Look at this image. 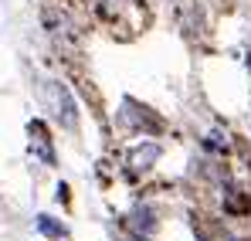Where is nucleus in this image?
I'll list each match as a JSON object with an SVG mask.
<instances>
[{
    "label": "nucleus",
    "instance_id": "f257e3e1",
    "mask_svg": "<svg viewBox=\"0 0 251 241\" xmlns=\"http://www.w3.org/2000/svg\"><path fill=\"white\" fill-rule=\"evenodd\" d=\"M38 95H41L44 109L61 122V129H68V133L78 129V106H75V99H72V92H68L65 81L41 79V81H38Z\"/></svg>",
    "mask_w": 251,
    "mask_h": 241
},
{
    "label": "nucleus",
    "instance_id": "f03ea898",
    "mask_svg": "<svg viewBox=\"0 0 251 241\" xmlns=\"http://www.w3.org/2000/svg\"><path fill=\"white\" fill-rule=\"evenodd\" d=\"M119 119H123V126L136 129V133H160V129H163V119H156L150 109H143V106L132 102V99H126V102H123Z\"/></svg>",
    "mask_w": 251,
    "mask_h": 241
},
{
    "label": "nucleus",
    "instance_id": "7ed1b4c3",
    "mask_svg": "<svg viewBox=\"0 0 251 241\" xmlns=\"http://www.w3.org/2000/svg\"><path fill=\"white\" fill-rule=\"evenodd\" d=\"M160 143H139V146H132L129 150V166L136 170V173H143V170H150L153 163L160 160Z\"/></svg>",
    "mask_w": 251,
    "mask_h": 241
},
{
    "label": "nucleus",
    "instance_id": "20e7f679",
    "mask_svg": "<svg viewBox=\"0 0 251 241\" xmlns=\"http://www.w3.org/2000/svg\"><path fill=\"white\" fill-rule=\"evenodd\" d=\"M27 133H31V150H34L48 166H54V150H51V139H48L44 126H41V122H31V126H27Z\"/></svg>",
    "mask_w": 251,
    "mask_h": 241
},
{
    "label": "nucleus",
    "instance_id": "39448f33",
    "mask_svg": "<svg viewBox=\"0 0 251 241\" xmlns=\"http://www.w3.org/2000/svg\"><path fill=\"white\" fill-rule=\"evenodd\" d=\"M38 231H41L44 238H51V241H61V238H68V228H65L61 221L48 217V214H41V217H38Z\"/></svg>",
    "mask_w": 251,
    "mask_h": 241
},
{
    "label": "nucleus",
    "instance_id": "423d86ee",
    "mask_svg": "<svg viewBox=\"0 0 251 241\" xmlns=\"http://www.w3.org/2000/svg\"><path fill=\"white\" fill-rule=\"evenodd\" d=\"M129 3H132V0H99V10H102L105 17H119L123 10H129Z\"/></svg>",
    "mask_w": 251,
    "mask_h": 241
},
{
    "label": "nucleus",
    "instance_id": "0eeeda50",
    "mask_svg": "<svg viewBox=\"0 0 251 241\" xmlns=\"http://www.w3.org/2000/svg\"><path fill=\"white\" fill-rule=\"evenodd\" d=\"M221 241H234V238H227V235H224V238H221Z\"/></svg>",
    "mask_w": 251,
    "mask_h": 241
}]
</instances>
